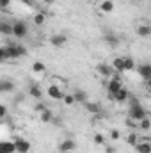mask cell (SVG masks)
Listing matches in <instances>:
<instances>
[{"label":"cell","instance_id":"obj_1","mask_svg":"<svg viewBox=\"0 0 151 153\" xmlns=\"http://www.w3.org/2000/svg\"><path fill=\"white\" fill-rule=\"evenodd\" d=\"M4 50H5V59H7V61H16V59H20V57L27 55V48L21 46V45H14V43L5 45Z\"/></svg>","mask_w":151,"mask_h":153},{"label":"cell","instance_id":"obj_2","mask_svg":"<svg viewBox=\"0 0 151 153\" xmlns=\"http://www.w3.org/2000/svg\"><path fill=\"white\" fill-rule=\"evenodd\" d=\"M123 87V78H121V73H114L109 80H107V93H109V96L112 98L114 94L119 91Z\"/></svg>","mask_w":151,"mask_h":153},{"label":"cell","instance_id":"obj_3","mask_svg":"<svg viewBox=\"0 0 151 153\" xmlns=\"http://www.w3.org/2000/svg\"><path fill=\"white\" fill-rule=\"evenodd\" d=\"M27 34H29V25H27L23 20H18V22L13 23V36L16 39L27 38Z\"/></svg>","mask_w":151,"mask_h":153},{"label":"cell","instance_id":"obj_4","mask_svg":"<svg viewBox=\"0 0 151 153\" xmlns=\"http://www.w3.org/2000/svg\"><path fill=\"white\" fill-rule=\"evenodd\" d=\"M46 93H48V96H50L52 100H62V96H64L62 87L57 85V84H50V85L46 87Z\"/></svg>","mask_w":151,"mask_h":153},{"label":"cell","instance_id":"obj_5","mask_svg":"<svg viewBox=\"0 0 151 153\" xmlns=\"http://www.w3.org/2000/svg\"><path fill=\"white\" fill-rule=\"evenodd\" d=\"M96 73L100 76H105V78H110V76L115 73L112 70V66L109 64V62H100L98 66H96Z\"/></svg>","mask_w":151,"mask_h":153},{"label":"cell","instance_id":"obj_6","mask_svg":"<svg viewBox=\"0 0 151 153\" xmlns=\"http://www.w3.org/2000/svg\"><path fill=\"white\" fill-rule=\"evenodd\" d=\"M76 150V141L75 139H64V141H61V144H59V152L61 153H71Z\"/></svg>","mask_w":151,"mask_h":153},{"label":"cell","instance_id":"obj_7","mask_svg":"<svg viewBox=\"0 0 151 153\" xmlns=\"http://www.w3.org/2000/svg\"><path fill=\"white\" fill-rule=\"evenodd\" d=\"M66 43H68V36L62 34V32H59V34H52V38H50V45L55 46V48H62Z\"/></svg>","mask_w":151,"mask_h":153},{"label":"cell","instance_id":"obj_8","mask_svg":"<svg viewBox=\"0 0 151 153\" xmlns=\"http://www.w3.org/2000/svg\"><path fill=\"white\" fill-rule=\"evenodd\" d=\"M14 148H16V153H29L30 148H32V144H30V141L20 137V139L14 141Z\"/></svg>","mask_w":151,"mask_h":153},{"label":"cell","instance_id":"obj_9","mask_svg":"<svg viewBox=\"0 0 151 153\" xmlns=\"http://www.w3.org/2000/svg\"><path fill=\"white\" fill-rule=\"evenodd\" d=\"M128 96H130V91H128V89L123 85V87H121V89H119V91L114 94L110 100H114L115 103H126V102H128Z\"/></svg>","mask_w":151,"mask_h":153},{"label":"cell","instance_id":"obj_10","mask_svg":"<svg viewBox=\"0 0 151 153\" xmlns=\"http://www.w3.org/2000/svg\"><path fill=\"white\" fill-rule=\"evenodd\" d=\"M137 73L141 75V78L142 80H150L151 78V64H148V62H144V64H139L137 66Z\"/></svg>","mask_w":151,"mask_h":153},{"label":"cell","instance_id":"obj_11","mask_svg":"<svg viewBox=\"0 0 151 153\" xmlns=\"http://www.w3.org/2000/svg\"><path fill=\"white\" fill-rule=\"evenodd\" d=\"M14 89H16V84L13 80H9V78H2L0 80V94L2 93H13Z\"/></svg>","mask_w":151,"mask_h":153},{"label":"cell","instance_id":"obj_12","mask_svg":"<svg viewBox=\"0 0 151 153\" xmlns=\"http://www.w3.org/2000/svg\"><path fill=\"white\" fill-rule=\"evenodd\" d=\"M133 148H135L137 153H151V143L148 141V139H142V141L139 139L137 144H135Z\"/></svg>","mask_w":151,"mask_h":153},{"label":"cell","instance_id":"obj_13","mask_svg":"<svg viewBox=\"0 0 151 153\" xmlns=\"http://www.w3.org/2000/svg\"><path fill=\"white\" fill-rule=\"evenodd\" d=\"M0 34L2 36H11L13 34V23L9 20H0Z\"/></svg>","mask_w":151,"mask_h":153},{"label":"cell","instance_id":"obj_14","mask_svg":"<svg viewBox=\"0 0 151 153\" xmlns=\"http://www.w3.org/2000/svg\"><path fill=\"white\" fill-rule=\"evenodd\" d=\"M84 105H85V111L93 116H98L101 112V107H100V103H96V102H85Z\"/></svg>","mask_w":151,"mask_h":153},{"label":"cell","instance_id":"obj_15","mask_svg":"<svg viewBox=\"0 0 151 153\" xmlns=\"http://www.w3.org/2000/svg\"><path fill=\"white\" fill-rule=\"evenodd\" d=\"M137 36H139V38H142V39L150 38V36H151V27L148 25V23H141V25L137 27Z\"/></svg>","mask_w":151,"mask_h":153},{"label":"cell","instance_id":"obj_16","mask_svg":"<svg viewBox=\"0 0 151 153\" xmlns=\"http://www.w3.org/2000/svg\"><path fill=\"white\" fill-rule=\"evenodd\" d=\"M0 152L2 153H16L14 141H0Z\"/></svg>","mask_w":151,"mask_h":153},{"label":"cell","instance_id":"obj_17","mask_svg":"<svg viewBox=\"0 0 151 153\" xmlns=\"http://www.w3.org/2000/svg\"><path fill=\"white\" fill-rule=\"evenodd\" d=\"M110 66H112V70L115 73H124V61H123V57H115L110 62Z\"/></svg>","mask_w":151,"mask_h":153},{"label":"cell","instance_id":"obj_18","mask_svg":"<svg viewBox=\"0 0 151 153\" xmlns=\"http://www.w3.org/2000/svg\"><path fill=\"white\" fill-rule=\"evenodd\" d=\"M30 71H32L34 75H43V73H46V64H44L43 61H36V62L32 64Z\"/></svg>","mask_w":151,"mask_h":153},{"label":"cell","instance_id":"obj_19","mask_svg":"<svg viewBox=\"0 0 151 153\" xmlns=\"http://www.w3.org/2000/svg\"><path fill=\"white\" fill-rule=\"evenodd\" d=\"M53 117H55V116H53V112H52L48 107H46L43 112H39V121H41V123H52Z\"/></svg>","mask_w":151,"mask_h":153},{"label":"cell","instance_id":"obj_20","mask_svg":"<svg viewBox=\"0 0 151 153\" xmlns=\"http://www.w3.org/2000/svg\"><path fill=\"white\" fill-rule=\"evenodd\" d=\"M29 94H30L32 98L39 100V98L43 96V89H41V85H39V84H32V85L29 87Z\"/></svg>","mask_w":151,"mask_h":153},{"label":"cell","instance_id":"obj_21","mask_svg":"<svg viewBox=\"0 0 151 153\" xmlns=\"http://www.w3.org/2000/svg\"><path fill=\"white\" fill-rule=\"evenodd\" d=\"M103 41L110 46V48H115L117 45H119V38L115 36V34H112V32H109V34H105V38H103Z\"/></svg>","mask_w":151,"mask_h":153},{"label":"cell","instance_id":"obj_22","mask_svg":"<svg viewBox=\"0 0 151 153\" xmlns=\"http://www.w3.org/2000/svg\"><path fill=\"white\" fill-rule=\"evenodd\" d=\"M114 9H115V5H114L112 0H101V4H100V11L101 13H112Z\"/></svg>","mask_w":151,"mask_h":153},{"label":"cell","instance_id":"obj_23","mask_svg":"<svg viewBox=\"0 0 151 153\" xmlns=\"http://www.w3.org/2000/svg\"><path fill=\"white\" fill-rule=\"evenodd\" d=\"M73 98H75V103H82V105L87 102V94L82 89H76L75 93H73Z\"/></svg>","mask_w":151,"mask_h":153},{"label":"cell","instance_id":"obj_24","mask_svg":"<svg viewBox=\"0 0 151 153\" xmlns=\"http://www.w3.org/2000/svg\"><path fill=\"white\" fill-rule=\"evenodd\" d=\"M150 128H151V119H150V117H144V119H141V121L137 123V130L150 132Z\"/></svg>","mask_w":151,"mask_h":153},{"label":"cell","instance_id":"obj_25","mask_svg":"<svg viewBox=\"0 0 151 153\" xmlns=\"http://www.w3.org/2000/svg\"><path fill=\"white\" fill-rule=\"evenodd\" d=\"M137 141H139V134H137V130H132V132L126 135V143L133 148V146L137 144Z\"/></svg>","mask_w":151,"mask_h":153},{"label":"cell","instance_id":"obj_26","mask_svg":"<svg viewBox=\"0 0 151 153\" xmlns=\"http://www.w3.org/2000/svg\"><path fill=\"white\" fill-rule=\"evenodd\" d=\"M123 61H124V71H133L135 70V61L132 59V57H123Z\"/></svg>","mask_w":151,"mask_h":153},{"label":"cell","instance_id":"obj_27","mask_svg":"<svg viewBox=\"0 0 151 153\" xmlns=\"http://www.w3.org/2000/svg\"><path fill=\"white\" fill-rule=\"evenodd\" d=\"M32 22H34V25H44V22H46V14L39 11V13H36V14H34Z\"/></svg>","mask_w":151,"mask_h":153},{"label":"cell","instance_id":"obj_28","mask_svg":"<svg viewBox=\"0 0 151 153\" xmlns=\"http://www.w3.org/2000/svg\"><path fill=\"white\" fill-rule=\"evenodd\" d=\"M62 102H64L66 105H70V107H71V105H75V98H73V94H66V93H64Z\"/></svg>","mask_w":151,"mask_h":153},{"label":"cell","instance_id":"obj_29","mask_svg":"<svg viewBox=\"0 0 151 153\" xmlns=\"http://www.w3.org/2000/svg\"><path fill=\"white\" fill-rule=\"evenodd\" d=\"M93 141H94V144H98V146H101V144H105V137H103V134H94V137H93Z\"/></svg>","mask_w":151,"mask_h":153},{"label":"cell","instance_id":"obj_30","mask_svg":"<svg viewBox=\"0 0 151 153\" xmlns=\"http://www.w3.org/2000/svg\"><path fill=\"white\" fill-rule=\"evenodd\" d=\"M110 139H112V141H119V139H121V132H119L117 128L110 130Z\"/></svg>","mask_w":151,"mask_h":153},{"label":"cell","instance_id":"obj_31","mask_svg":"<svg viewBox=\"0 0 151 153\" xmlns=\"http://www.w3.org/2000/svg\"><path fill=\"white\" fill-rule=\"evenodd\" d=\"M11 7V0H0V11H7Z\"/></svg>","mask_w":151,"mask_h":153},{"label":"cell","instance_id":"obj_32","mask_svg":"<svg viewBox=\"0 0 151 153\" xmlns=\"http://www.w3.org/2000/svg\"><path fill=\"white\" fill-rule=\"evenodd\" d=\"M7 112H9V111H7V107H5L4 103H0V119H4V117L7 116Z\"/></svg>","mask_w":151,"mask_h":153},{"label":"cell","instance_id":"obj_33","mask_svg":"<svg viewBox=\"0 0 151 153\" xmlns=\"http://www.w3.org/2000/svg\"><path fill=\"white\" fill-rule=\"evenodd\" d=\"M44 109H46V105H44L43 102H39V103H36V105H34V111H36V112H43Z\"/></svg>","mask_w":151,"mask_h":153},{"label":"cell","instance_id":"obj_34","mask_svg":"<svg viewBox=\"0 0 151 153\" xmlns=\"http://www.w3.org/2000/svg\"><path fill=\"white\" fill-rule=\"evenodd\" d=\"M7 59H5V50H4V46H0V64H4Z\"/></svg>","mask_w":151,"mask_h":153},{"label":"cell","instance_id":"obj_35","mask_svg":"<svg viewBox=\"0 0 151 153\" xmlns=\"http://www.w3.org/2000/svg\"><path fill=\"white\" fill-rule=\"evenodd\" d=\"M20 2H21L23 5H27V7H30V5L34 4V0H20Z\"/></svg>","mask_w":151,"mask_h":153},{"label":"cell","instance_id":"obj_36","mask_svg":"<svg viewBox=\"0 0 151 153\" xmlns=\"http://www.w3.org/2000/svg\"><path fill=\"white\" fill-rule=\"evenodd\" d=\"M105 153H115V148L114 146H107L105 148Z\"/></svg>","mask_w":151,"mask_h":153},{"label":"cell","instance_id":"obj_37","mask_svg":"<svg viewBox=\"0 0 151 153\" xmlns=\"http://www.w3.org/2000/svg\"><path fill=\"white\" fill-rule=\"evenodd\" d=\"M43 2H44L46 5H53V4H55V0H43Z\"/></svg>","mask_w":151,"mask_h":153}]
</instances>
